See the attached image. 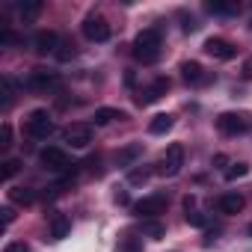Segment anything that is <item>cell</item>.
Wrapping results in <instances>:
<instances>
[{
	"label": "cell",
	"mask_w": 252,
	"mask_h": 252,
	"mask_svg": "<svg viewBox=\"0 0 252 252\" xmlns=\"http://www.w3.org/2000/svg\"><path fill=\"white\" fill-rule=\"evenodd\" d=\"M134 57L143 65H152L160 60V30L158 27H149L134 39Z\"/></svg>",
	"instance_id": "1"
},
{
	"label": "cell",
	"mask_w": 252,
	"mask_h": 252,
	"mask_svg": "<svg viewBox=\"0 0 252 252\" xmlns=\"http://www.w3.org/2000/svg\"><path fill=\"white\" fill-rule=\"evenodd\" d=\"M181 166H184V146L181 143H172L166 152H163V158L158 160V175L160 178H175L178 172H181Z\"/></svg>",
	"instance_id": "2"
},
{
	"label": "cell",
	"mask_w": 252,
	"mask_h": 252,
	"mask_svg": "<svg viewBox=\"0 0 252 252\" xmlns=\"http://www.w3.org/2000/svg\"><path fill=\"white\" fill-rule=\"evenodd\" d=\"M27 134L33 137V140H48L51 134H54V122H51V116H48V110H33L30 116H27Z\"/></svg>",
	"instance_id": "3"
},
{
	"label": "cell",
	"mask_w": 252,
	"mask_h": 252,
	"mask_svg": "<svg viewBox=\"0 0 252 252\" xmlns=\"http://www.w3.org/2000/svg\"><path fill=\"white\" fill-rule=\"evenodd\" d=\"M39 160H42V166L51 169V172H71V169H74L71 158H68L63 149H57V146H48V149L39 155Z\"/></svg>",
	"instance_id": "4"
},
{
	"label": "cell",
	"mask_w": 252,
	"mask_h": 252,
	"mask_svg": "<svg viewBox=\"0 0 252 252\" xmlns=\"http://www.w3.org/2000/svg\"><path fill=\"white\" fill-rule=\"evenodd\" d=\"M63 137H65V143H68L71 149H86V146L92 143V125H86V122L68 125V128L63 131Z\"/></svg>",
	"instance_id": "5"
},
{
	"label": "cell",
	"mask_w": 252,
	"mask_h": 252,
	"mask_svg": "<svg viewBox=\"0 0 252 252\" xmlns=\"http://www.w3.org/2000/svg\"><path fill=\"white\" fill-rule=\"evenodd\" d=\"M110 24H107V18H101V15H89L86 21H83V36L89 39V42H107L110 39Z\"/></svg>",
	"instance_id": "6"
},
{
	"label": "cell",
	"mask_w": 252,
	"mask_h": 252,
	"mask_svg": "<svg viewBox=\"0 0 252 252\" xmlns=\"http://www.w3.org/2000/svg\"><path fill=\"white\" fill-rule=\"evenodd\" d=\"M205 54H208V57H214V60H222V63H228V60H234V57H237V48H234L228 39L211 36V39L205 42Z\"/></svg>",
	"instance_id": "7"
},
{
	"label": "cell",
	"mask_w": 252,
	"mask_h": 252,
	"mask_svg": "<svg viewBox=\"0 0 252 252\" xmlns=\"http://www.w3.org/2000/svg\"><path fill=\"white\" fill-rule=\"evenodd\" d=\"M166 211V196H146V199H140L137 205H134V214H140V217H146V220H155V217H160Z\"/></svg>",
	"instance_id": "8"
},
{
	"label": "cell",
	"mask_w": 252,
	"mask_h": 252,
	"mask_svg": "<svg viewBox=\"0 0 252 252\" xmlns=\"http://www.w3.org/2000/svg\"><path fill=\"white\" fill-rule=\"evenodd\" d=\"M217 128L222 134H228V137H237V134H243L249 128V125H246V119L240 113H220L217 116Z\"/></svg>",
	"instance_id": "9"
},
{
	"label": "cell",
	"mask_w": 252,
	"mask_h": 252,
	"mask_svg": "<svg viewBox=\"0 0 252 252\" xmlns=\"http://www.w3.org/2000/svg\"><path fill=\"white\" fill-rule=\"evenodd\" d=\"M27 86H30V89H36V92H48V89L60 86V77H57L54 71L36 68V71H30V77H27Z\"/></svg>",
	"instance_id": "10"
},
{
	"label": "cell",
	"mask_w": 252,
	"mask_h": 252,
	"mask_svg": "<svg viewBox=\"0 0 252 252\" xmlns=\"http://www.w3.org/2000/svg\"><path fill=\"white\" fill-rule=\"evenodd\" d=\"M33 48H36V54H57L60 36H57L54 30H39V33L33 36Z\"/></svg>",
	"instance_id": "11"
},
{
	"label": "cell",
	"mask_w": 252,
	"mask_h": 252,
	"mask_svg": "<svg viewBox=\"0 0 252 252\" xmlns=\"http://www.w3.org/2000/svg\"><path fill=\"white\" fill-rule=\"evenodd\" d=\"M166 89H169V80H166V77H160V80H155L143 95H137V104H140V107H149V104L160 101V98L166 95Z\"/></svg>",
	"instance_id": "12"
},
{
	"label": "cell",
	"mask_w": 252,
	"mask_h": 252,
	"mask_svg": "<svg viewBox=\"0 0 252 252\" xmlns=\"http://www.w3.org/2000/svg\"><path fill=\"white\" fill-rule=\"evenodd\" d=\"M181 77H184L187 83H193V86H199V83H208V74H205V68H202L196 60H187V63H181Z\"/></svg>",
	"instance_id": "13"
},
{
	"label": "cell",
	"mask_w": 252,
	"mask_h": 252,
	"mask_svg": "<svg viewBox=\"0 0 252 252\" xmlns=\"http://www.w3.org/2000/svg\"><path fill=\"white\" fill-rule=\"evenodd\" d=\"M243 196L240 193H222L220 196V202H217V208H220V214H240L243 211Z\"/></svg>",
	"instance_id": "14"
},
{
	"label": "cell",
	"mask_w": 252,
	"mask_h": 252,
	"mask_svg": "<svg viewBox=\"0 0 252 252\" xmlns=\"http://www.w3.org/2000/svg\"><path fill=\"white\" fill-rule=\"evenodd\" d=\"M140 155H143V146H140V143L125 146V149H119V152H116V166H134Z\"/></svg>",
	"instance_id": "15"
},
{
	"label": "cell",
	"mask_w": 252,
	"mask_h": 252,
	"mask_svg": "<svg viewBox=\"0 0 252 252\" xmlns=\"http://www.w3.org/2000/svg\"><path fill=\"white\" fill-rule=\"evenodd\" d=\"M95 125H110V122H122V119H128V113H125V110H116V107H98L95 110Z\"/></svg>",
	"instance_id": "16"
},
{
	"label": "cell",
	"mask_w": 252,
	"mask_h": 252,
	"mask_svg": "<svg viewBox=\"0 0 252 252\" xmlns=\"http://www.w3.org/2000/svg\"><path fill=\"white\" fill-rule=\"evenodd\" d=\"M68 231H71V220H68L65 214H54V217H51V237H54V240H63Z\"/></svg>",
	"instance_id": "17"
},
{
	"label": "cell",
	"mask_w": 252,
	"mask_h": 252,
	"mask_svg": "<svg viewBox=\"0 0 252 252\" xmlns=\"http://www.w3.org/2000/svg\"><path fill=\"white\" fill-rule=\"evenodd\" d=\"M18 12H21L24 21L39 18V12H42V0H21V3H18Z\"/></svg>",
	"instance_id": "18"
},
{
	"label": "cell",
	"mask_w": 252,
	"mask_h": 252,
	"mask_svg": "<svg viewBox=\"0 0 252 252\" xmlns=\"http://www.w3.org/2000/svg\"><path fill=\"white\" fill-rule=\"evenodd\" d=\"M169 128H172V116L169 113H160V116H155L149 122V134H166Z\"/></svg>",
	"instance_id": "19"
},
{
	"label": "cell",
	"mask_w": 252,
	"mask_h": 252,
	"mask_svg": "<svg viewBox=\"0 0 252 252\" xmlns=\"http://www.w3.org/2000/svg\"><path fill=\"white\" fill-rule=\"evenodd\" d=\"M9 202H15V205H33L36 202V193L27 190V187H12L9 190Z\"/></svg>",
	"instance_id": "20"
},
{
	"label": "cell",
	"mask_w": 252,
	"mask_h": 252,
	"mask_svg": "<svg viewBox=\"0 0 252 252\" xmlns=\"http://www.w3.org/2000/svg\"><path fill=\"white\" fill-rule=\"evenodd\" d=\"M205 9H208V12H214V15H231L237 6H234V3H225V0H208Z\"/></svg>",
	"instance_id": "21"
},
{
	"label": "cell",
	"mask_w": 252,
	"mask_h": 252,
	"mask_svg": "<svg viewBox=\"0 0 252 252\" xmlns=\"http://www.w3.org/2000/svg\"><path fill=\"white\" fill-rule=\"evenodd\" d=\"M0 166H3V169H0V178H3V181H9V178H15V175H18V169H21V160H18V158H6L3 163H0Z\"/></svg>",
	"instance_id": "22"
},
{
	"label": "cell",
	"mask_w": 252,
	"mask_h": 252,
	"mask_svg": "<svg viewBox=\"0 0 252 252\" xmlns=\"http://www.w3.org/2000/svg\"><path fill=\"white\" fill-rule=\"evenodd\" d=\"M249 172V163H231L228 169H225V181H237V178H243Z\"/></svg>",
	"instance_id": "23"
},
{
	"label": "cell",
	"mask_w": 252,
	"mask_h": 252,
	"mask_svg": "<svg viewBox=\"0 0 252 252\" xmlns=\"http://www.w3.org/2000/svg\"><path fill=\"white\" fill-rule=\"evenodd\" d=\"M149 175H152V169L137 166V169H131V172H128V181H131V184H146V181H149Z\"/></svg>",
	"instance_id": "24"
},
{
	"label": "cell",
	"mask_w": 252,
	"mask_h": 252,
	"mask_svg": "<svg viewBox=\"0 0 252 252\" xmlns=\"http://www.w3.org/2000/svg\"><path fill=\"white\" fill-rule=\"evenodd\" d=\"M9 146H12V125L3 122L0 125V149H9Z\"/></svg>",
	"instance_id": "25"
},
{
	"label": "cell",
	"mask_w": 252,
	"mask_h": 252,
	"mask_svg": "<svg viewBox=\"0 0 252 252\" xmlns=\"http://www.w3.org/2000/svg\"><path fill=\"white\" fill-rule=\"evenodd\" d=\"M143 231H146L149 237H163V225H160L158 220H146V222H143Z\"/></svg>",
	"instance_id": "26"
},
{
	"label": "cell",
	"mask_w": 252,
	"mask_h": 252,
	"mask_svg": "<svg viewBox=\"0 0 252 252\" xmlns=\"http://www.w3.org/2000/svg\"><path fill=\"white\" fill-rule=\"evenodd\" d=\"M54 57H57L60 63H68V60H74V48H71V45H60Z\"/></svg>",
	"instance_id": "27"
},
{
	"label": "cell",
	"mask_w": 252,
	"mask_h": 252,
	"mask_svg": "<svg viewBox=\"0 0 252 252\" xmlns=\"http://www.w3.org/2000/svg\"><path fill=\"white\" fill-rule=\"evenodd\" d=\"M187 222H190V225H196V228H205V225H208V217H205V214H199V211H190V214H187Z\"/></svg>",
	"instance_id": "28"
},
{
	"label": "cell",
	"mask_w": 252,
	"mask_h": 252,
	"mask_svg": "<svg viewBox=\"0 0 252 252\" xmlns=\"http://www.w3.org/2000/svg\"><path fill=\"white\" fill-rule=\"evenodd\" d=\"M0 83H3V104H9L12 101V77H3V80H0Z\"/></svg>",
	"instance_id": "29"
},
{
	"label": "cell",
	"mask_w": 252,
	"mask_h": 252,
	"mask_svg": "<svg viewBox=\"0 0 252 252\" xmlns=\"http://www.w3.org/2000/svg\"><path fill=\"white\" fill-rule=\"evenodd\" d=\"M3 252H30V246H27L24 240H12V243H6Z\"/></svg>",
	"instance_id": "30"
},
{
	"label": "cell",
	"mask_w": 252,
	"mask_h": 252,
	"mask_svg": "<svg viewBox=\"0 0 252 252\" xmlns=\"http://www.w3.org/2000/svg\"><path fill=\"white\" fill-rule=\"evenodd\" d=\"M0 217H3V225H12V220H15V211H12V208H0Z\"/></svg>",
	"instance_id": "31"
},
{
	"label": "cell",
	"mask_w": 252,
	"mask_h": 252,
	"mask_svg": "<svg viewBox=\"0 0 252 252\" xmlns=\"http://www.w3.org/2000/svg\"><path fill=\"white\" fill-rule=\"evenodd\" d=\"M122 249H125V252H137L140 246H137V240H134V237L128 234V237H125V243H122Z\"/></svg>",
	"instance_id": "32"
},
{
	"label": "cell",
	"mask_w": 252,
	"mask_h": 252,
	"mask_svg": "<svg viewBox=\"0 0 252 252\" xmlns=\"http://www.w3.org/2000/svg\"><path fill=\"white\" fill-rule=\"evenodd\" d=\"M196 27H199V24H196L193 18H184V24H181V30H184V33H193Z\"/></svg>",
	"instance_id": "33"
},
{
	"label": "cell",
	"mask_w": 252,
	"mask_h": 252,
	"mask_svg": "<svg viewBox=\"0 0 252 252\" xmlns=\"http://www.w3.org/2000/svg\"><path fill=\"white\" fill-rule=\"evenodd\" d=\"M243 77H246V80H252V57L243 63Z\"/></svg>",
	"instance_id": "34"
},
{
	"label": "cell",
	"mask_w": 252,
	"mask_h": 252,
	"mask_svg": "<svg viewBox=\"0 0 252 252\" xmlns=\"http://www.w3.org/2000/svg\"><path fill=\"white\" fill-rule=\"evenodd\" d=\"M193 205H196V199H193V196H184V211H187V214L193 211Z\"/></svg>",
	"instance_id": "35"
},
{
	"label": "cell",
	"mask_w": 252,
	"mask_h": 252,
	"mask_svg": "<svg viewBox=\"0 0 252 252\" xmlns=\"http://www.w3.org/2000/svg\"><path fill=\"white\" fill-rule=\"evenodd\" d=\"M116 202L119 205H128V193H116Z\"/></svg>",
	"instance_id": "36"
},
{
	"label": "cell",
	"mask_w": 252,
	"mask_h": 252,
	"mask_svg": "<svg viewBox=\"0 0 252 252\" xmlns=\"http://www.w3.org/2000/svg\"><path fill=\"white\" fill-rule=\"evenodd\" d=\"M214 163H217V166H222V163H228V158H225V155H217V158H214Z\"/></svg>",
	"instance_id": "37"
},
{
	"label": "cell",
	"mask_w": 252,
	"mask_h": 252,
	"mask_svg": "<svg viewBox=\"0 0 252 252\" xmlns=\"http://www.w3.org/2000/svg\"><path fill=\"white\" fill-rule=\"evenodd\" d=\"M249 234H252V222H249Z\"/></svg>",
	"instance_id": "38"
}]
</instances>
